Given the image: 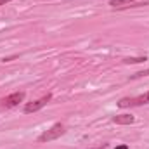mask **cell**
<instances>
[{
	"mask_svg": "<svg viewBox=\"0 0 149 149\" xmlns=\"http://www.w3.org/2000/svg\"><path fill=\"white\" fill-rule=\"evenodd\" d=\"M146 61H148L146 56L144 57H127V59H123L125 64H139V63H146Z\"/></svg>",
	"mask_w": 149,
	"mask_h": 149,
	"instance_id": "cell-6",
	"label": "cell"
},
{
	"mask_svg": "<svg viewBox=\"0 0 149 149\" xmlns=\"http://www.w3.org/2000/svg\"><path fill=\"white\" fill-rule=\"evenodd\" d=\"M64 132H66L64 125H63V123H56V125H52L49 130H45V132H42V134L38 135V142H50V141H56V139H59L61 135H64Z\"/></svg>",
	"mask_w": 149,
	"mask_h": 149,
	"instance_id": "cell-1",
	"label": "cell"
},
{
	"mask_svg": "<svg viewBox=\"0 0 149 149\" xmlns=\"http://www.w3.org/2000/svg\"><path fill=\"white\" fill-rule=\"evenodd\" d=\"M23 101H24V92H14V94H10V95L2 99V106L3 108H14V106H17Z\"/></svg>",
	"mask_w": 149,
	"mask_h": 149,
	"instance_id": "cell-3",
	"label": "cell"
},
{
	"mask_svg": "<svg viewBox=\"0 0 149 149\" xmlns=\"http://www.w3.org/2000/svg\"><path fill=\"white\" fill-rule=\"evenodd\" d=\"M135 2L139 0H109V5L114 9H121V7H135Z\"/></svg>",
	"mask_w": 149,
	"mask_h": 149,
	"instance_id": "cell-5",
	"label": "cell"
},
{
	"mask_svg": "<svg viewBox=\"0 0 149 149\" xmlns=\"http://www.w3.org/2000/svg\"><path fill=\"white\" fill-rule=\"evenodd\" d=\"M114 149H128V146H118V148H114Z\"/></svg>",
	"mask_w": 149,
	"mask_h": 149,
	"instance_id": "cell-9",
	"label": "cell"
},
{
	"mask_svg": "<svg viewBox=\"0 0 149 149\" xmlns=\"http://www.w3.org/2000/svg\"><path fill=\"white\" fill-rule=\"evenodd\" d=\"M10 0H0V5H5V3H9Z\"/></svg>",
	"mask_w": 149,
	"mask_h": 149,
	"instance_id": "cell-8",
	"label": "cell"
},
{
	"mask_svg": "<svg viewBox=\"0 0 149 149\" xmlns=\"http://www.w3.org/2000/svg\"><path fill=\"white\" fill-rule=\"evenodd\" d=\"M52 99V94H47V95H43V97H40L37 101H33V102H28L26 106H24V113L26 114H30V113H37L38 109H42L43 106H47V102Z\"/></svg>",
	"mask_w": 149,
	"mask_h": 149,
	"instance_id": "cell-2",
	"label": "cell"
},
{
	"mask_svg": "<svg viewBox=\"0 0 149 149\" xmlns=\"http://www.w3.org/2000/svg\"><path fill=\"white\" fill-rule=\"evenodd\" d=\"M142 76H149V70L139 71V73H135V74H130V78H142Z\"/></svg>",
	"mask_w": 149,
	"mask_h": 149,
	"instance_id": "cell-7",
	"label": "cell"
},
{
	"mask_svg": "<svg viewBox=\"0 0 149 149\" xmlns=\"http://www.w3.org/2000/svg\"><path fill=\"white\" fill-rule=\"evenodd\" d=\"M111 120L114 123H118V125H132L135 121V118L132 114H116V116H113Z\"/></svg>",
	"mask_w": 149,
	"mask_h": 149,
	"instance_id": "cell-4",
	"label": "cell"
}]
</instances>
